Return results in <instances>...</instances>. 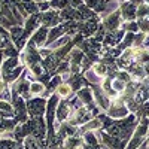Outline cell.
<instances>
[{
    "label": "cell",
    "instance_id": "cell-1",
    "mask_svg": "<svg viewBox=\"0 0 149 149\" xmlns=\"http://www.w3.org/2000/svg\"><path fill=\"white\" fill-rule=\"evenodd\" d=\"M57 94L60 97H69L72 94V86L70 85H60V86H57Z\"/></svg>",
    "mask_w": 149,
    "mask_h": 149
},
{
    "label": "cell",
    "instance_id": "cell-2",
    "mask_svg": "<svg viewBox=\"0 0 149 149\" xmlns=\"http://www.w3.org/2000/svg\"><path fill=\"white\" fill-rule=\"evenodd\" d=\"M42 93H43V85H42V84L34 82V84L30 85V94H31V95H39V94H42Z\"/></svg>",
    "mask_w": 149,
    "mask_h": 149
},
{
    "label": "cell",
    "instance_id": "cell-3",
    "mask_svg": "<svg viewBox=\"0 0 149 149\" xmlns=\"http://www.w3.org/2000/svg\"><path fill=\"white\" fill-rule=\"evenodd\" d=\"M93 72L97 74V76H104L106 74V66L104 64H102V63H95L94 66H93Z\"/></svg>",
    "mask_w": 149,
    "mask_h": 149
},
{
    "label": "cell",
    "instance_id": "cell-4",
    "mask_svg": "<svg viewBox=\"0 0 149 149\" xmlns=\"http://www.w3.org/2000/svg\"><path fill=\"white\" fill-rule=\"evenodd\" d=\"M112 86H113L115 91H122L124 90V82L119 81V79H115L113 82H112Z\"/></svg>",
    "mask_w": 149,
    "mask_h": 149
},
{
    "label": "cell",
    "instance_id": "cell-5",
    "mask_svg": "<svg viewBox=\"0 0 149 149\" xmlns=\"http://www.w3.org/2000/svg\"><path fill=\"white\" fill-rule=\"evenodd\" d=\"M5 88H6V85H5V82L0 79V94H2L3 91H5Z\"/></svg>",
    "mask_w": 149,
    "mask_h": 149
}]
</instances>
